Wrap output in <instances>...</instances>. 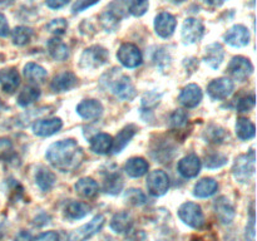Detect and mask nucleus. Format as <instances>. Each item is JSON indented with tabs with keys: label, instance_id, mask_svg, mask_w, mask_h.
<instances>
[{
	"label": "nucleus",
	"instance_id": "5",
	"mask_svg": "<svg viewBox=\"0 0 257 241\" xmlns=\"http://www.w3.org/2000/svg\"><path fill=\"white\" fill-rule=\"evenodd\" d=\"M105 217L103 215H97L92 218L88 223L80 226L79 228L74 230L68 235V241H87L88 238L93 237L95 233L99 232L104 226Z\"/></svg>",
	"mask_w": 257,
	"mask_h": 241
},
{
	"label": "nucleus",
	"instance_id": "14",
	"mask_svg": "<svg viewBox=\"0 0 257 241\" xmlns=\"http://www.w3.org/2000/svg\"><path fill=\"white\" fill-rule=\"evenodd\" d=\"M213 210H215L216 216L218 220L225 225H228L235 218V208H233L232 203L230 202L227 197L221 196L217 200L213 202Z\"/></svg>",
	"mask_w": 257,
	"mask_h": 241
},
{
	"label": "nucleus",
	"instance_id": "50",
	"mask_svg": "<svg viewBox=\"0 0 257 241\" xmlns=\"http://www.w3.org/2000/svg\"><path fill=\"white\" fill-rule=\"evenodd\" d=\"M9 34V24L4 14L0 13V37H8Z\"/></svg>",
	"mask_w": 257,
	"mask_h": 241
},
{
	"label": "nucleus",
	"instance_id": "9",
	"mask_svg": "<svg viewBox=\"0 0 257 241\" xmlns=\"http://www.w3.org/2000/svg\"><path fill=\"white\" fill-rule=\"evenodd\" d=\"M205 34V27L200 20L195 18H188L182 25V39L187 44L197 43L202 39Z\"/></svg>",
	"mask_w": 257,
	"mask_h": 241
},
{
	"label": "nucleus",
	"instance_id": "32",
	"mask_svg": "<svg viewBox=\"0 0 257 241\" xmlns=\"http://www.w3.org/2000/svg\"><path fill=\"white\" fill-rule=\"evenodd\" d=\"M24 75L30 82H44L48 73L42 65L35 64V63H28L24 67Z\"/></svg>",
	"mask_w": 257,
	"mask_h": 241
},
{
	"label": "nucleus",
	"instance_id": "6",
	"mask_svg": "<svg viewBox=\"0 0 257 241\" xmlns=\"http://www.w3.org/2000/svg\"><path fill=\"white\" fill-rule=\"evenodd\" d=\"M117 58L123 67L130 68V69L140 67L143 60L141 50L138 49L137 45L132 43H123L118 49Z\"/></svg>",
	"mask_w": 257,
	"mask_h": 241
},
{
	"label": "nucleus",
	"instance_id": "29",
	"mask_svg": "<svg viewBox=\"0 0 257 241\" xmlns=\"http://www.w3.org/2000/svg\"><path fill=\"white\" fill-rule=\"evenodd\" d=\"M48 52L52 55L53 59L59 60V62H63V60L67 59L69 57V48L67 47L65 43H63L62 40L58 39V38H53L48 42L47 44Z\"/></svg>",
	"mask_w": 257,
	"mask_h": 241
},
{
	"label": "nucleus",
	"instance_id": "22",
	"mask_svg": "<svg viewBox=\"0 0 257 241\" xmlns=\"http://www.w3.org/2000/svg\"><path fill=\"white\" fill-rule=\"evenodd\" d=\"M90 212V206L80 201H70L64 208V216L68 220H80Z\"/></svg>",
	"mask_w": 257,
	"mask_h": 241
},
{
	"label": "nucleus",
	"instance_id": "3",
	"mask_svg": "<svg viewBox=\"0 0 257 241\" xmlns=\"http://www.w3.org/2000/svg\"><path fill=\"white\" fill-rule=\"evenodd\" d=\"M178 217L190 227L202 228L205 225V215L200 205L195 202H185L178 208Z\"/></svg>",
	"mask_w": 257,
	"mask_h": 241
},
{
	"label": "nucleus",
	"instance_id": "20",
	"mask_svg": "<svg viewBox=\"0 0 257 241\" xmlns=\"http://www.w3.org/2000/svg\"><path fill=\"white\" fill-rule=\"evenodd\" d=\"M77 112L84 119H95L103 113V105L95 99H87L78 104Z\"/></svg>",
	"mask_w": 257,
	"mask_h": 241
},
{
	"label": "nucleus",
	"instance_id": "52",
	"mask_svg": "<svg viewBox=\"0 0 257 241\" xmlns=\"http://www.w3.org/2000/svg\"><path fill=\"white\" fill-rule=\"evenodd\" d=\"M207 5H211V7H220L222 5L226 0H203Z\"/></svg>",
	"mask_w": 257,
	"mask_h": 241
},
{
	"label": "nucleus",
	"instance_id": "30",
	"mask_svg": "<svg viewBox=\"0 0 257 241\" xmlns=\"http://www.w3.org/2000/svg\"><path fill=\"white\" fill-rule=\"evenodd\" d=\"M136 132H137V127H136L135 125H130L127 126V127L123 128V130L117 135L115 140L113 141L112 150L114 151L115 153H119L120 151L130 143V141L132 140L133 136L136 135Z\"/></svg>",
	"mask_w": 257,
	"mask_h": 241
},
{
	"label": "nucleus",
	"instance_id": "8",
	"mask_svg": "<svg viewBox=\"0 0 257 241\" xmlns=\"http://www.w3.org/2000/svg\"><path fill=\"white\" fill-rule=\"evenodd\" d=\"M147 190L155 197L163 196L170 188V178L167 173L162 170H156L148 175L147 177Z\"/></svg>",
	"mask_w": 257,
	"mask_h": 241
},
{
	"label": "nucleus",
	"instance_id": "40",
	"mask_svg": "<svg viewBox=\"0 0 257 241\" xmlns=\"http://www.w3.org/2000/svg\"><path fill=\"white\" fill-rule=\"evenodd\" d=\"M256 98L253 94H246L242 95L237 99L236 102V108H237L238 112H248V110L252 109L255 107Z\"/></svg>",
	"mask_w": 257,
	"mask_h": 241
},
{
	"label": "nucleus",
	"instance_id": "39",
	"mask_svg": "<svg viewBox=\"0 0 257 241\" xmlns=\"http://www.w3.org/2000/svg\"><path fill=\"white\" fill-rule=\"evenodd\" d=\"M128 12L135 17H142L148 10V0H124Z\"/></svg>",
	"mask_w": 257,
	"mask_h": 241
},
{
	"label": "nucleus",
	"instance_id": "13",
	"mask_svg": "<svg viewBox=\"0 0 257 241\" xmlns=\"http://www.w3.org/2000/svg\"><path fill=\"white\" fill-rule=\"evenodd\" d=\"M225 42L231 47L241 48L245 47L250 42V32L243 25H233L225 34Z\"/></svg>",
	"mask_w": 257,
	"mask_h": 241
},
{
	"label": "nucleus",
	"instance_id": "41",
	"mask_svg": "<svg viewBox=\"0 0 257 241\" xmlns=\"http://www.w3.org/2000/svg\"><path fill=\"white\" fill-rule=\"evenodd\" d=\"M45 28H47V30L49 33H53L55 35H63L65 33V30H67L68 23L65 19L59 18V19H53L52 22L48 23Z\"/></svg>",
	"mask_w": 257,
	"mask_h": 241
},
{
	"label": "nucleus",
	"instance_id": "16",
	"mask_svg": "<svg viewBox=\"0 0 257 241\" xmlns=\"http://www.w3.org/2000/svg\"><path fill=\"white\" fill-rule=\"evenodd\" d=\"M62 126L63 122L60 118L39 119L33 125V132H34V135L40 136V137H48V136L59 132Z\"/></svg>",
	"mask_w": 257,
	"mask_h": 241
},
{
	"label": "nucleus",
	"instance_id": "15",
	"mask_svg": "<svg viewBox=\"0 0 257 241\" xmlns=\"http://www.w3.org/2000/svg\"><path fill=\"white\" fill-rule=\"evenodd\" d=\"M201 166L202 165H201V161L197 156L188 155L178 162L177 170L182 177L193 178L200 173Z\"/></svg>",
	"mask_w": 257,
	"mask_h": 241
},
{
	"label": "nucleus",
	"instance_id": "36",
	"mask_svg": "<svg viewBox=\"0 0 257 241\" xmlns=\"http://www.w3.org/2000/svg\"><path fill=\"white\" fill-rule=\"evenodd\" d=\"M32 29L28 27H17L13 30V43L15 45H25L27 43H29L30 38H32Z\"/></svg>",
	"mask_w": 257,
	"mask_h": 241
},
{
	"label": "nucleus",
	"instance_id": "18",
	"mask_svg": "<svg viewBox=\"0 0 257 241\" xmlns=\"http://www.w3.org/2000/svg\"><path fill=\"white\" fill-rule=\"evenodd\" d=\"M20 84V75L15 68H4L0 70V85L7 93H14Z\"/></svg>",
	"mask_w": 257,
	"mask_h": 241
},
{
	"label": "nucleus",
	"instance_id": "23",
	"mask_svg": "<svg viewBox=\"0 0 257 241\" xmlns=\"http://www.w3.org/2000/svg\"><path fill=\"white\" fill-rule=\"evenodd\" d=\"M133 225V218L125 211L115 213L110 220V228L117 233H125L131 231Z\"/></svg>",
	"mask_w": 257,
	"mask_h": 241
},
{
	"label": "nucleus",
	"instance_id": "35",
	"mask_svg": "<svg viewBox=\"0 0 257 241\" xmlns=\"http://www.w3.org/2000/svg\"><path fill=\"white\" fill-rule=\"evenodd\" d=\"M120 17H122V15L117 14L115 12L107 10V12H104L100 14L99 23L105 32H114L115 28H117V25H118V23H119Z\"/></svg>",
	"mask_w": 257,
	"mask_h": 241
},
{
	"label": "nucleus",
	"instance_id": "37",
	"mask_svg": "<svg viewBox=\"0 0 257 241\" xmlns=\"http://www.w3.org/2000/svg\"><path fill=\"white\" fill-rule=\"evenodd\" d=\"M124 200L125 202L130 203L132 206H142L147 203V197L145 193L137 188H130L127 192L124 193Z\"/></svg>",
	"mask_w": 257,
	"mask_h": 241
},
{
	"label": "nucleus",
	"instance_id": "10",
	"mask_svg": "<svg viewBox=\"0 0 257 241\" xmlns=\"http://www.w3.org/2000/svg\"><path fill=\"white\" fill-rule=\"evenodd\" d=\"M253 72V65L250 62V59L245 57L232 58V60L228 64V73L237 80H246Z\"/></svg>",
	"mask_w": 257,
	"mask_h": 241
},
{
	"label": "nucleus",
	"instance_id": "25",
	"mask_svg": "<svg viewBox=\"0 0 257 241\" xmlns=\"http://www.w3.org/2000/svg\"><path fill=\"white\" fill-rule=\"evenodd\" d=\"M55 181H57V177L52 171L45 167L38 168L37 173H35V183L43 192H49L53 186L55 185Z\"/></svg>",
	"mask_w": 257,
	"mask_h": 241
},
{
	"label": "nucleus",
	"instance_id": "21",
	"mask_svg": "<svg viewBox=\"0 0 257 241\" xmlns=\"http://www.w3.org/2000/svg\"><path fill=\"white\" fill-rule=\"evenodd\" d=\"M223 58H225V50H223L222 45L220 43H213V44H210L206 48L203 60L213 69H217L222 64Z\"/></svg>",
	"mask_w": 257,
	"mask_h": 241
},
{
	"label": "nucleus",
	"instance_id": "31",
	"mask_svg": "<svg viewBox=\"0 0 257 241\" xmlns=\"http://www.w3.org/2000/svg\"><path fill=\"white\" fill-rule=\"evenodd\" d=\"M256 127L251 120L246 118H238L236 122V135L240 140L247 141L255 137Z\"/></svg>",
	"mask_w": 257,
	"mask_h": 241
},
{
	"label": "nucleus",
	"instance_id": "44",
	"mask_svg": "<svg viewBox=\"0 0 257 241\" xmlns=\"http://www.w3.org/2000/svg\"><path fill=\"white\" fill-rule=\"evenodd\" d=\"M161 94H157V92H150L146 93L142 98V105L145 108H153L160 103Z\"/></svg>",
	"mask_w": 257,
	"mask_h": 241
},
{
	"label": "nucleus",
	"instance_id": "28",
	"mask_svg": "<svg viewBox=\"0 0 257 241\" xmlns=\"http://www.w3.org/2000/svg\"><path fill=\"white\" fill-rule=\"evenodd\" d=\"M124 170L127 172V175L131 176V177H142V176H145L147 173L148 163L142 157H133L127 161V163L124 166Z\"/></svg>",
	"mask_w": 257,
	"mask_h": 241
},
{
	"label": "nucleus",
	"instance_id": "4",
	"mask_svg": "<svg viewBox=\"0 0 257 241\" xmlns=\"http://www.w3.org/2000/svg\"><path fill=\"white\" fill-rule=\"evenodd\" d=\"M232 172L238 182H248L255 173V152L251 151L250 155H243L236 158Z\"/></svg>",
	"mask_w": 257,
	"mask_h": 241
},
{
	"label": "nucleus",
	"instance_id": "42",
	"mask_svg": "<svg viewBox=\"0 0 257 241\" xmlns=\"http://www.w3.org/2000/svg\"><path fill=\"white\" fill-rule=\"evenodd\" d=\"M227 162V157L221 153H212L206 157V167L208 168H218Z\"/></svg>",
	"mask_w": 257,
	"mask_h": 241
},
{
	"label": "nucleus",
	"instance_id": "49",
	"mask_svg": "<svg viewBox=\"0 0 257 241\" xmlns=\"http://www.w3.org/2000/svg\"><path fill=\"white\" fill-rule=\"evenodd\" d=\"M70 0H45V4L50 9H60V8L65 7Z\"/></svg>",
	"mask_w": 257,
	"mask_h": 241
},
{
	"label": "nucleus",
	"instance_id": "45",
	"mask_svg": "<svg viewBox=\"0 0 257 241\" xmlns=\"http://www.w3.org/2000/svg\"><path fill=\"white\" fill-rule=\"evenodd\" d=\"M246 238L248 241H255V211H253V203L251 205L250 211V220L246 227Z\"/></svg>",
	"mask_w": 257,
	"mask_h": 241
},
{
	"label": "nucleus",
	"instance_id": "43",
	"mask_svg": "<svg viewBox=\"0 0 257 241\" xmlns=\"http://www.w3.org/2000/svg\"><path fill=\"white\" fill-rule=\"evenodd\" d=\"M187 119H188L187 113L183 112V110L181 109H177L176 112H173L172 115H171V119H170L171 127L173 128L183 127V126L187 123Z\"/></svg>",
	"mask_w": 257,
	"mask_h": 241
},
{
	"label": "nucleus",
	"instance_id": "53",
	"mask_svg": "<svg viewBox=\"0 0 257 241\" xmlns=\"http://www.w3.org/2000/svg\"><path fill=\"white\" fill-rule=\"evenodd\" d=\"M13 3H14V0H0V5L2 7H9Z\"/></svg>",
	"mask_w": 257,
	"mask_h": 241
},
{
	"label": "nucleus",
	"instance_id": "56",
	"mask_svg": "<svg viewBox=\"0 0 257 241\" xmlns=\"http://www.w3.org/2000/svg\"><path fill=\"white\" fill-rule=\"evenodd\" d=\"M195 241H206V240H203V238H197V240H195Z\"/></svg>",
	"mask_w": 257,
	"mask_h": 241
},
{
	"label": "nucleus",
	"instance_id": "2",
	"mask_svg": "<svg viewBox=\"0 0 257 241\" xmlns=\"http://www.w3.org/2000/svg\"><path fill=\"white\" fill-rule=\"evenodd\" d=\"M105 78H107V80L102 79V83H105V88H108L118 98L123 100H131L135 98V87H133L130 77L123 74L120 69L114 68V69H112V72L105 74Z\"/></svg>",
	"mask_w": 257,
	"mask_h": 241
},
{
	"label": "nucleus",
	"instance_id": "17",
	"mask_svg": "<svg viewBox=\"0 0 257 241\" xmlns=\"http://www.w3.org/2000/svg\"><path fill=\"white\" fill-rule=\"evenodd\" d=\"M180 102L186 108H195L202 100V90L197 84H188L180 94Z\"/></svg>",
	"mask_w": 257,
	"mask_h": 241
},
{
	"label": "nucleus",
	"instance_id": "33",
	"mask_svg": "<svg viewBox=\"0 0 257 241\" xmlns=\"http://www.w3.org/2000/svg\"><path fill=\"white\" fill-rule=\"evenodd\" d=\"M103 190L109 195H118L123 190V180L119 173H109L104 180Z\"/></svg>",
	"mask_w": 257,
	"mask_h": 241
},
{
	"label": "nucleus",
	"instance_id": "47",
	"mask_svg": "<svg viewBox=\"0 0 257 241\" xmlns=\"http://www.w3.org/2000/svg\"><path fill=\"white\" fill-rule=\"evenodd\" d=\"M98 2H99V0H77V2L74 3V5L72 7V12L73 13L83 12V10H85L87 8L97 4Z\"/></svg>",
	"mask_w": 257,
	"mask_h": 241
},
{
	"label": "nucleus",
	"instance_id": "11",
	"mask_svg": "<svg viewBox=\"0 0 257 241\" xmlns=\"http://www.w3.org/2000/svg\"><path fill=\"white\" fill-rule=\"evenodd\" d=\"M233 92V82L228 78H218L212 80L207 87V93L212 99H226Z\"/></svg>",
	"mask_w": 257,
	"mask_h": 241
},
{
	"label": "nucleus",
	"instance_id": "1",
	"mask_svg": "<svg viewBox=\"0 0 257 241\" xmlns=\"http://www.w3.org/2000/svg\"><path fill=\"white\" fill-rule=\"evenodd\" d=\"M47 160L50 165L62 172H72L82 165L84 153L74 140H63L48 148Z\"/></svg>",
	"mask_w": 257,
	"mask_h": 241
},
{
	"label": "nucleus",
	"instance_id": "24",
	"mask_svg": "<svg viewBox=\"0 0 257 241\" xmlns=\"http://www.w3.org/2000/svg\"><path fill=\"white\" fill-rule=\"evenodd\" d=\"M113 147V138L107 133H98L90 140V148L98 155H107Z\"/></svg>",
	"mask_w": 257,
	"mask_h": 241
},
{
	"label": "nucleus",
	"instance_id": "54",
	"mask_svg": "<svg viewBox=\"0 0 257 241\" xmlns=\"http://www.w3.org/2000/svg\"><path fill=\"white\" fill-rule=\"evenodd\" d=\"M170 3H172V4H181V3H183L185 0H168Z\"/></svg>",
	"mask_w": 257,
	"mask_h": 241
},
{
	"label": "nucleus",
	"instance_id": "51",
	"mask_svg": "<svg viewBox=\"0 0 257 241\" xmlns=\"http://www.w3.org/2000/svg\"><path fill=\"white\" fill-rule=\"evenodd\" d=\"M14 241H33V236L28 231H20L14 237Z\"/></svg>",
	"mask_w": 257,
	"mask_h": 241
},
{
	"label": "nucleus",
	"instance_id": "55",
	"mask_svg": "<svg viewBox=\"0 0 257 241\" xmlns=\"http://www.w3.org/2000/svg\"><path fill=\"white\" fill-rule=\"evenodd\" d=\"M3 108H4V104H3V102H2V100H0V110H2Z\"/></svg>",
	"mask_w": 257,
	"mask_h": 241
},
{
	"label": "nucleus",
	"instance_id": "7",
	"mask_svg": "<svg viewBox=\"0 0 257 241\" xmlns=\"http://www.w3.org/2000/svg\"><path fill=\"white\" fill-rule=\"evenodd\" d=\"M108 50L100 45H93L87 48L80 55V67L82 68H98L107 63Z\"/></svg>",
	"mask_w": 257,
	"mask_h": 241
},
{
	"label": "nucleus",
	"instance_id": "34",
	"mask_svg": "<svg viewBox=\"0 0 257 241\" xmlns=\"http://www.w3.org/2000/svg\"><path fill=\"white\" fill-rule=\"evenodd\" d=\"M40 97V89L34 85H28L24 89L22 90V93L18 97V104L22 105V107H27V105L34 103L38 98Z\"/></svg>",
	"mask_w": 257,
	"mask_h": 241
},
{
	"label": "nucleus",
	"instance_id": "27",
	"mask_svg": "<svg viewBox=\"0 0 257 241\" xmlns=\"http://www.w3.org/2000/svg\"><path fill=\"white\" fill-rule=\"evenodd\" d=\"M74 188L75 192L84 198L94 197L98 193V190H99L98 183L90 177L80 178V180L77 181V183L74 185Z\"/></svg>",
	"mask_w": 257,
	"mask_h": 241
},
{
	"label": "nucleus",
	"instance_id": "26",
	"mask_svg": "<svg viewBox=\"0 0 257 241\" xmlns=\"http://www.w3.org/2000/svg\"><path fill=\"white\" fill-rule=\"evenodd\" d=\"M218 185L213 178H202L196 183L193 188V195L198 198H207L211 197L217 192Z\"/></svg>",
	"mask_w": 257,
	"mask_h": 241
},
{
	"label": "nucleus",
	"instance_id": "46",
	"mask_svg": "<svg viewBox=\"0 0 257 241\" xmlns=\"http://www.w3.org/2000/svg\"><path fill=\"white\" fill-rule=\"evenodd\" d=\"M13 146L8 138H0V158L8 160L10 155H13Z\"/></svg>",
	"mask_w": 257,
	"mask_h": 241
},
{
	"label": "nucleus",
	"instance_id": "12",
	"mask_svg": "<svg viewBox=\"0 0 257 241\" xmlns=\"http://www.w3.org/2000/svg\"><path fill=\"white\" fill-rule=\"evenodd\" d=\"M176 27H177V20L170 13L163 12L156 17L155 29L161 38H170L175 33Z\"/></svg>",
	"mask_w": 257,
	"mask_h": 241
},
{
	"label": "nucleus",
	"instance_id": "48",
	"mask_svg": "<svg viewBox=\"0 0 257 241\" xmlns=\"http://www.w3.org/2000/svg\"><path fill=\"white\" fill-rule=\"evenodd\" d=\"M34 241H59V235L55 231H47L40 233Z\"/></svg>",
	"mask_w": 257,
	"mask_h": 241
},
{
	"label": "nucleus",
	"instance_id": "19",
	"mask_svg": "<svg viewBox=\"0 0 257 241\" xmlns=\"http://www.w3.org/2000/svg\"><path fill=\"white\" fill-rule=\"evenodd\" d=\"M75 84H77L75 74H73L72 72H64L53 78L52 83H50V88H52L53 92L60 93L72 89V88L75 87Z\"/></svg>",
	"mask_w": 257,
	"mask_h": 241
},
{
	"label": "nucleus",
	"instance_id": "38",
	"mask_svg": "<svg viewBox=\"0 0 257 241\" xmlns=\"http://www.w3.org/2000/svg\"><path fill=\"white\" fill-rule=\"evenodd\" d=\"M227 135H226L225 130L218 126H210L205 132V138L207 142L211 143H222L226 140Z\"/></svg>",
	"mask_w": 257,
	"mask_h": 241
}]
</instances>
